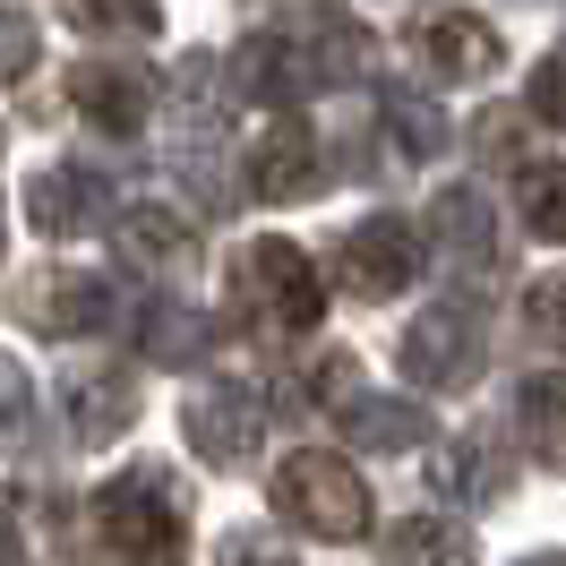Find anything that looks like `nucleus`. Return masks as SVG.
<instances>
[{
	"mask_svg": "<svg viewBox=\"0 0 566 566\" xmlns=\"http://www.w3.org/2000/svg\"><path fill=\"white\" fill-rule=\"evenodd\" d=\"M180 481L164 463H129L120 481L95 490V541L104 566H180Z\"/></svg>",
	"mask_w": 566,
	"mask_h": 566,
	"instance_id": "f257e3e1",
	"label": "nucleus"
},
{
	"mask_svg": "<svg viewBox=\"0 0 566 566\" xmlns=\"http://www.w3.org/2000/svg\"><path fill=\"white\" fill-rule=\"evenodd\" d=\"M232 301H241V318L266 326V335H310V326L326 318L318 266L301 258V241H275V232L232 258Z\"/></svg>",
	"mask_w": 566,
	"mask_h": 566,
	"instance_id": "f03ea898",
	"label": "nucleus"
},
{
	"mask_svg": "<svg viewBox=\"0 0 566 566\" xmlns=\"http://www.w3.org/2000/svg\"><path fill=\"white\" fill-rule=\"evenodd\" d=\"M266 497H275L283 524H301L310 541H360V532H369V481H360L344 455H326V447L283 455Z\"/></svg>",
	"mask_w": 566,
	"mask_h": 566,
	"instance_id": "7ed1b4c3",
	"label": "nucleus"
},
{
	"mask_svg": "<svg viewBox=\"0 0 566 566\" xmlns=\"http://www.w3.org/2000/svg\"><path fill=\"white\" fill-rule=\"evenodd\" d=\"M395 360H403V378H412V387L463 395L472 378H481V318H472L463 301H438V310H421V318L403 326Z\"/></svg>",
	"mask_w": 566,
	"mask_h": 566,
	"instance_id": "20e7f679",
	"label": "nucleus"
},
{
	"mask_svg": "<svg viewBox=\"0 0 566 566\" xmlns=\"http://www.w3.org/2000/svg\"><path fill=\"white\" fill-rule=\"evenodd\" d=\"M275 35H283V52H292V70H301V95H310V86H360V77H369V27H353V18L326 9V0H310L301 18H283Z\"/></svg>",
	"mask_w": 566,
	"mask_h": 566,
	"instance_id": "39448f33",
	"label": "nucleus"
},
{
	"mask_svg": "<svg viewBox=\"0 0 566 566\" xmlns=\"http://www.w3.org/2000/svg\"><path fill=\"white\" fill-rule=\"evenodd\" d=\"M180 429H189V455L214 463V472H232V463L258 455V438H266V412H258V395L241 378H207V387L180 403Z\"/></svg>",
	"mask_w": 566,
	"mask_h": 566,
	"instance_id": "423d86ee",
	"label": "nucleus"
},
{
	"mask_svg": "<svg viewBox=\"0 0 566 566\" xmlns=\"http://www.w3.org/2000/svg\"><path fill=\"white\" fill-rule=\"evenodd\" d=\"M335 275H344V292H360V301H395L403 283H421V232H412L403 214H369V223L344 232Z\"/></svg>",
	"mask_w": 566,
	"mask_h": 566,
	"instance_id": "0eeeda50",
	"label": "nucleus"
},
{
	"mask_svg": "<svg viewBox=\"0 0 566 566\" xmlns=\"http://www.w3.org/2000/svg\"><path fill=\"white\" fill-rule=\"evenodd\" d=\"M412 52H421V70L438 77V86H481V77L506 61V52H497V27L472 18V9H429L421 27H412Z\"/></svg>",
	"mask_w": 566,
	"mask_h": 566,
	"instance_id": "6e6552de",
	"label": "nucleus"
},
{
	"mask_svg": "<svg viewBox=\"0 0 566 566\" xmlns=\"http://www.w3.org/2000/svg\"><path fill=\"white\" fill-rule=\"evenodd\" d=\"M70 95H77V112H86L104 138H138L146 120H155V77L129 70V61H77Z\"/></svg>",
	"mask_w": 566,
	"mask_h": 566,
	"instance_id": "1a4fd4ad",
	"label": "nucleus"
},
{
	"mask_svg": "<svg viewBox=\"0 0 566 566\" xmlns=\"http://www.w3.org/2000/svg\"><path fill=\"white\" fill-rule=\"evenodd\" d=\"M112 241H120V258H129L138 275H189V266H198V223L172 214V207H155V198L112 214Z\"/></svg>",
	"mask_w": 566,
	"mask_h": 566,
	"instance_id": "9d476101",
	"label": "nucleus"
},
{
	"mask_svg": "<svg viewBox=\"0 0 566 566\" xmlns=\"http://www.w3.org/2000/svg\"><path fill=\"white\" fill-rule=\"evenodd\" d=\"M104 180H95V164H52V172L27 180V223L35 232H52V241H77V232H95L104 223Z\"/></svg>",
	"mask_w": 566,
	"mask_h": 566,
	"instance_id": "9b49d317",
	"label": "nucleus"
},
{
	"mask_svg": "<svg viewBox=\"0 0 566 566\" xmlns=\"http://www.w3.org/2000/svg\"><path fill=\"white\" fill-rule=\"evenodd\" d=\"M61 403H70V438L77 447H112L120 429L138 421V378H129V369H86V360H77L70 378H61Z\"/></svg>",
	"mask_w": 566,
	"mask_h": 566,
	"instance_id": "f8f14e48",
	"label": "nucleus"
},
{
	"mask_svg": "<svg viewBox=\"0 0 566 566\" xmlns=\"http://www.w3.org/2000/svg\"><path fill=\"white\" fill-rule=\"evenodd\" d=\"M310 189H318V138H310L301 120H275L266 138L249 146V198L292 207V198H310Z\"/></svg>",
	"mask_w": 566,
	"mask_h": 566,
	"instance_id": "ddd939ff",
	"label": "nucleus"
},
{
	"mask_svg": "<svg viewBox=\"0 0 566 566\" xmlns=\"http://www.w3.org/2000/svg\"><path fill=\"white\" fill-rule=\"evenodd\" d=\"M104 318H112V292L95 275H35V292H27L35 335H95Z\"/></svg>",
	"mask_w": 566,
	"mask_h": 566,
	"instance_id": "4468645a",
	"label": "nucleus"
},
{
	"mask_svg": "<svg viewBox=\"0 0 566 566\" xmlns=\"http://www.w3.org/2000/svg\"><path fill=\"white\" fill-rule=\"evenodd\" d=\"M429 241H438V258H455V266H490L497 249V214L481 189H438V207H429Z\"/></svg>",
	"mask_w": 566,
	"mask_h": 566,
	"instance_id": "2eb2a0df",
	"label": "nucleus"
},
{
	"mask_svg": "<svg viewBox=\"0 0 566 566\" xmlns=\"http://www.w3.org/2000/svg\"><path fill=\"white\" fill-rule=\"evenodd\" d=\"M344 429H353V447H369V455H403V447L429 438V412L403 403V395H344Z\"/></svg>",
	"mask_w": 566,
	"mask_h": 566,
	"instance_id": "dca6fc26",
	"label": "nucleus"
},
{
	"mask_svg": "<svg viewBox=\"0 0 566 566\" xmlns=\"http://www.w3.org/2000/svg\"><path fill=\"white\" fill-rule=\"evenodd\" d=\"M232 95H249V104H266V112H292V104H301V70H292V52H283L275 27H266V35H249L241 52H232Z\"/></svg>",
	"mask_w": 566,
	"mask_h": 566,
	"instance_id": "f3484780",
	"label": "nucleus"
},
{
	"mask_svg": "<svg viewBox=\"0 0 566 566\" xmlns=\"http://www.w3.org/2000/svg\"><path fill=\"white\" fill-rule=\"evenodd\" d=\"M387 566H481L472 532L447 524V515H403L387 532Z\"/></svg>",
	"mask_w": 566,
	"mask_h": 566,
	"instance_id": "a211bd4d",
	"label": "nucleus"
},
{
	"mask_svg": "<svg viewBox=\"0 0 566 566\" xmlns=\"http://www.w3.org/2000/svg\"><path fill=\"white\" fill-rule=\"evenodd\" d=\"M429 490L463 497V506H490L506 481H497V455H490V447H438V463H429Z\"/></svg>",
	"mask_w": 566,
	"mask_h": 566,
	"instance_id": "6ab92c4d",
	"label": "nucleus"
},
{
	"mask_svg": "<svg viewBox=\"0 0 566 566\" xmlns=\"http://www.w3.org/2000/svg\"><path fill=\"white\" fill-rule=\"evenodd\" d=\"M378 104H387V129H395L403 155H438V146H447V112L429 104L421 86H387Z\"/></svg>",
	"mask_w": 566,
	"mask_h": 566,
	"instance_id": "aec40b11",
	"label": "nucleus"
},
{
	"mask_svg": "<svg viewBox=\"0 0 566 566\" xmlns=\"http://www.w3.org/2000/svg\"><path fill=\"white\" fill-rule=\"evenodd\" d=\"M77 35H155L164 27V0H61Z\"/></svg>",
	"mask_w": 566,
	"mask_h": 566,
	"instance_id": "412c9836",
	"label": "nucleus"
},
{
	"mask_svg": "<svg viewBox=\"0 0 566 566\" xmlns=\"http://www.w3.org/2000/svg\"><path fill=\"white\" fill-rule=\"evenodd\" d=\"M214 344V318H198V310H180V301H164V310H146V360H198Z\"/></svg>",
	"mask_w": 566,
	"mask_h": 566,
	"instance_id": "4be33fe9",
	"label": "nucleus"
},
{
	"mask_svg": "<svg viewBox=\"0 0 566 566\" xmlns=\"http://www.w3.org/2000/svg\"><path fill=\"white\" fill-rule=\"evenodd\" d=\"M515 403H524V447L541 463H558V378H549V369H541V378H524V395H515Z\"/></svg>",
	"mask_w": 566,
	"mask_h": 566,
	"instance_id": "5701e85b",
	"label": "nucleus"
},
{
	"mask_svg": "<svg viewBox=\"0 0 566 566\" xmlns=\"http://www.w3.org/2000/svg\"><path fill=\"white\" fill-rule=\"evenodd\" d=\"M566 180H558V164H524V223H532V241H558L566 232Z\"/></svg>",
	"mask_w": 566,
	"mask_h": 566,
	"instance_id": "b1692460",
	"label": "nucleus"
},
{
	"mask_svg": "<svg viewBox=\"0 0 566 566\" xmlns=\"http://www.w3.org/2000/svg\"><path fill=\"white\" fill-rule=\"evenodd\" d=\"M35 52H43L35 18H27V9H0V77H27V70H35Z\"/></svg>",
	"mask_w": 566,
	"mask_h": 566,
	"instance_id": "393cba45",
	"label": "nucleus"
},
{
	"mask_svg": "<svg viewBox=\"0 0 566 566\" xmlns=\"http://www.w3.org/2000/svg\"><path fill=\"white\" fill-rule=\"evenodd\" d=\"M524 326H532V344H541V353H558V275H541L524 292Z\"/></svg>",
	"mask_w": 566,
	"mask_h": 566,
	"instance_id": "a878e982",
	"label": "nucleus"
},
{
	"mask_svg": "<svg viewBox=\"0 0 566 566\" xmlns=\"http://www.w3.org/2000/svg\"><path fill=\"white\" fill-rule=\"evenodd\" d=\"M223 566H301V558L283 549L275 532H232V541H223Z\"/></svg>",
	"mask_w": 566,
	"mask_h": 566,
	"instance_id": "bb28decb",
	"label": "nucleus"
},
{
	"mask_svg": "<svg viewBox=\"0 0 566 566\" xmlns=\"http://www.w3.org/2000/svg\"><path fill=\"white\" fill-rule=\"evenodd\" d=\"M35 412V387H27V360L18 353H0V429H18Z\"/></svg>",
	"mask_w": 566,
	"mask_h": 566,
	"instance_id": "cd10ccee",
	"label": "nucleus"
},
{
	"mask_svg": "<svg viewBox=\"0 0 566 566\" xmlns=\"http://www.w3.org/2000/svg\"><path fill=\"white\" fill-rule=\"evenodd\" d=\"M532 112L558 129V61H541V70H532Z\"/></svg>",
	"mask_w": 566,
	"mask_h": 566,
	"instance_id": "c85d7f7f",
	"label": "nucleus"
},
{
	"mask_svg": "<svg viewBox=\"0 0 566 566\" xmlns=\"http://www.w3.org/2000/svg\"><path fill=\"white\" fill-rule=\"evenodd\" d=\"M18 558V524H9V515H0V566Z\"/></svg>",
	"mask_w": 566,
	"mask_h": 566,
	"instance_id": "c756f323",
	"label": "nucleus"
},
{
	"mask_svg": "<svg viewBox=\"0 0 566 566\" xmlns=\"http://www.w3.org/2000/svg\"><path fill=\"white\" fill-rule=\"evenodd\" d=\"M532 566H558V558H532Z\"/></svg>",
	"mask_w": 566,
	"mask_h": 566,
	"instance_id": "7c9ffc66",
	"label": "nucleus"
}]
</instances>
